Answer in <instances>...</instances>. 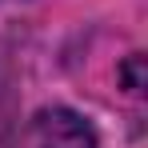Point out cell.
I'll list each match as a JSON object with an SVG mask.
<instances>
[{
	"label": "cell",
	"mask_w": 148,
	"mask_h": 148,
	"mask_svg": "<svg viewBox=\"0 0 148 148\" xmlns=\"http://www.w3.org/2000/svg\"><path fill=\"white\" fill-rule=\"evenodd\" d=\"M36 144L40 148H96V132L72 108H44L36 116Z\"/></svg>",
	"instance_id": "6da1fadb"
},
{
	"label": "cell",
	"mask_w": 148,
	"mask_h": 148,
	"mask_svg": "<svg viewBox=\"0 0 148 148\" xmlns=\"http://www.w3.org/2000/svg\"><path fill=\"white\" fill-rule=\"evenodd\" d=\"M128 88L140 92V56H132V64H128Z\"/></svg>",
	"instance_id": "7a4b0ae2"
}]
</instances>
